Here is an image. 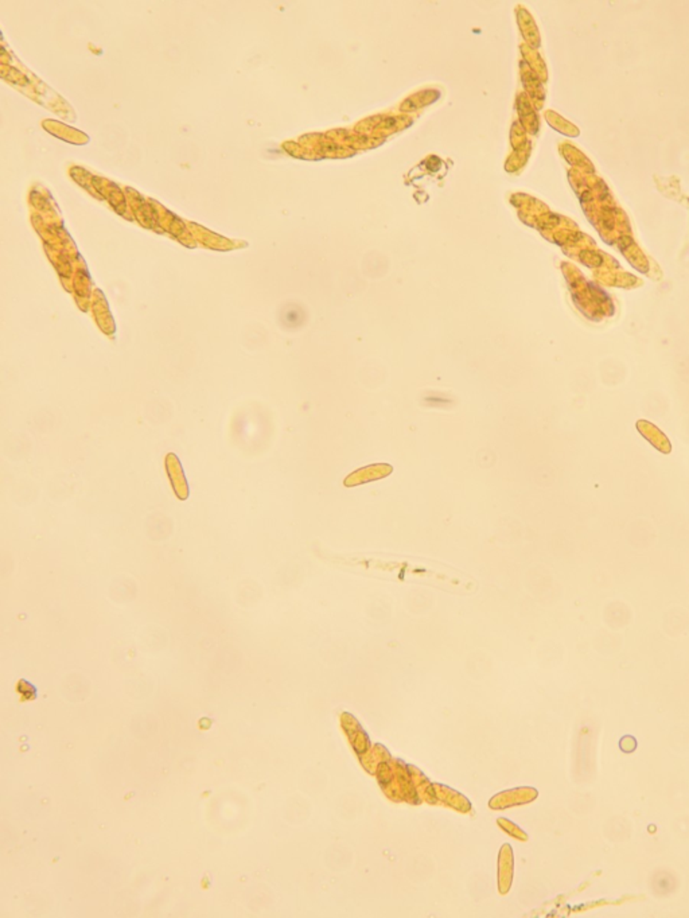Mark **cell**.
Listing matches in <instances>:
<instances>
[{"mask_svg": "<svg viewBox=\"0 0 689 918\" xmlns=\"http://www.w3.org/2000/svg\"><path fill=\"white\" fill-rule=\"evenodd\" d=\"M24 687H26L24 686V680H21V682L18 683V692L24 697V700H31V699H36V687L31 686L30 683H27V688H24Z\"/></svg>", "mask_w": 689, "mask_h": 918, "instance_id": "6da1fadb", "label": "cell"}]
</instances>
